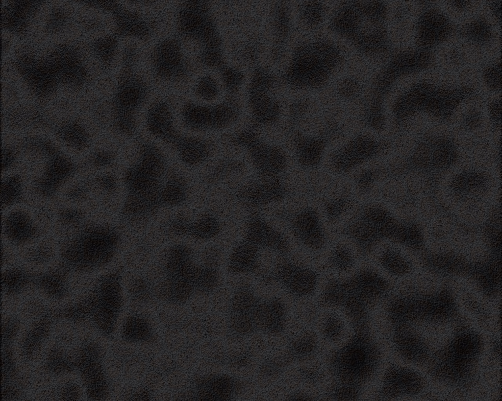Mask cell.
<instances>
[{"mask_svg": "<svg viewBox=\"0 0 502 401\" xmlns=\"http://www.w3.org/2000/svg\"><path fill=\"white\" fill-rule=\"evenodd\" d=\"M177 145L182 159L187 163H197L205 156L206 146L199 141L181 139L177 141Z\"/></svg>", "mask_w": 502, "mask_h": 401, "instance_id": "cell-21", "label": "cell"}, {"mask_svg": "<svg viewBox=\"0 0 502 401\" xmlns=\"http://www.w3.org/2000/svg\"><path fill=\"white\" fill-rule=\"evenodd\" d=\"M59 134L64 140L76 148L83 147L87 143L86 135L82 128L78 125H65L60 129Z\"/></svg>", "mask_w": 502, "mask_h": 401, "instance_id": "cell-23", "label": "cell"}, {"mask_svg": "<svg viewBox=\"0 0 502 401\" xmlns=\"http://www.w3.org/2000/svg\"><path fill=\"white\" fill-rule=\"evenodd\" d=\"M284 309L277 301H272L258 306L254 310V322L258 326L269 331H278L283 322Z\"/></svg>", "mask_w": 502, "mask_h": 401, "instance_id": "cell-12", "label": "cell"}, {"mask_svg": "<svg viewBox=\"0 0 502 401\" xmlns=\"http://www.w3.org/2000/svg\"><path fill=\"white\" fill-rule=\"evenodd\" d=\"M186 195V188L180 181L174 179L167 185L163 193L164 200L169 204H176L181 202Z\"/></svg>", "mask_w": 502, "mask_h": 401, "instance_id": "cell-24", "label": "cell"}, {"mask_svg": "<svg viewBox=\"0 0 502 401\" xmlns=\"http://www.w3.org/2000/svg\"><path fill=\"white\" fill-rule=\"evenodd\" d=\"M195 281L199 288L208 290L217 284L218 274L212 268H203L197 272Z\"/></svg>", "mask_w": 502, "mask_h": 401, "instance_id": "cell-28", "label": "cell"}, {"mask_svg": "<svg viewBox=\"0 0 502 401\" xmlns=\"http://www.w3.org/2000/svg\"><path fill=\"white\" fill-rule=\"evenodd\" d=\"M393 378V390L396 393L416 394L420 391L423 385L420 376L410 370H399L395 373Z\"/></svg>", "mask_w": 502, "mask_h": 401, "instance_id": "cell-19", "label": "cell"}, {"mask_svg": "<svg viewBox=\"0 0 502 401\" xmlns=\"http://www.w3.org/2000/svg\"><path fill=\"white\" fill-rule=\"evenodd\" d=\"M258 246L247 241L239 245L232 252L229 268L233 272L244 273L251 271L256 264Z\"/></svg>", "mask_w": 502, "mask_h": 401, "instance_id": "cell-15", "label": "cell"}, {"mask_svg": "<svg viewBox=\"0 0 502 401\" xmlns=\"http://www.w3.org/2000/svg\"><path fill=\"white\" fill-rule=\"evenodd\" d=\"M146 95L143 83L136 77L126 78L119 87L116 98L117 114H131Z\"/></svg>", "mask_w": 502, "mask_h": 401, "instance_id": "cell-6", "label": "cell"}, {"mask_svg": "<svg viewBox=\"0 0 502 401\" xmlns=\"http://www.w3.org/2000/svg\"><path fill=\"white\" fill-rule=\"evenodd\" d=\"M352 256L351 252L343 248L336 249L331 257L333 265L339 269H348L352 265Z\"/></svg>", "mask_w": 502, "mask_h": 401, "instance_id": "cell-32", "label": "cell"}, {"mask_svg": "<svg viewBox=\"0 0 502 401\" xmlns=\"http://www.w3.org/2000/svg\"><path fill=\"white\" fill-rule=\"evenodd\" d=\"M116 21L118 33L123 36L144 37L149 33L147 24L134 13L123 9H117Z\"/></svg>", "mask_w": 502, "mask_h": 401, "instance_id": "cell-16", "label": "cell"}, {"mask_svg": "<svg viewBox=\"0 0 502 401\" xmlns=\"http://www.w3.org/2000/svg\"><path fill=\"white\" fill-rule=\"evenodd\" d=\"M277 277L289 290L298 294L311 292L317 280L316 274L312 271L288 264L279 268Z\"/></svg>", "mask_w": 502, "mask_h": 401, "instance_id": "cell-5", "label": "cell"}, {"mask_svg": "<svg viewBox=\"0 0 502 401\" xmlns=\"http://www.w3.org/2000/svg\"><path fill=\"white\" fill-rule=\"evenodd\" d=\"M78 390L73 385L66 386L63 390L62 396L65 400H75L78 396Z\"/></svg>", "mask_w": 502, "mask_h": 401, "instance_id": "cell-39", "label": "cell"}, {"mask_svg": "<svg viewBox=\"0 0 502 401\" xmlns=\"http://www.w3.org/2000/svg\"><path fill=\"white\" fill-rule=\"evenodd\" d=\"M152 335V330L147 320L134 315L129 317L125 322L122 332L124 339L130 342L148 341Z\"/></svg>", "mask_w": 502, "mask_h": 401, "instance_id": "cell-18", "label": "cell"}, {"mask_svg": "<svg viewBox=\"0 0 502 401\" xmlns=\"http://www.w3.org/2000/svg\"><path fill=\"white\" fill-rule=\"evenodd\" d=\"M95 163L98 165H104L109 164L112 160V156L108 152H101L95 157Z\"/></svg>", "mask_w": 502, "mask_h": 401, "instance_id": "cell-38", "label": "cell"}, {"mask_svg": "<svg viewBox=\"0 0 502 401\" xmlns=\"http://www.w3.org/2000/svg\"><path fill=\"white\" fill-rule=\"evenodd\" d=\"M73 170L74 167L69 161L61 157L54 156L39 181L40 189L45 194H51Z\"/></svg>", "mask_w": 502, "mask_h": 401, "instance_id": "cell-9", "label": "cell"}, {"mask_svg": "<svg viewBox=\"0 0 502 401\" xmlns=\"http://www.w3.org/2000/svg\"><path fill=\"white\" fill-rule=\"evenodd\" d=\"M18 324L16 320L11 319L6 322L3 326L2 330V343L7 344L16 333Z\"/></svg>", "mask_w": 502, "mask_h": 401, "instance_id": "cell-36", "label": "cell"}, {"mask_svg": "<svg viewBox=\"0 0 502 401\" xmlns=\"http://www.w3.org/2000/svg\"><path fill=\"white\" fill-rule=\"evenodd\" d=\"M29 1L27 2L28 3ZM25 1H22V4L20 5V2H19V4L14 5L12 7H10L8 9L7 15L4 17H8V22H9V24L16 25L15 28H20V26L23 24H24L25 22L27 19V16L30 14L31 9L29 5L25 4Z\"/></svg>", "mask_w": 502, "mask_h": 401, "instance_id": "cell-26", "label": "cell"}, {"mask_svg": "<svg viewBox=\"0 0 502 401\" xmlns=\"http://www.w3.org/2000/svg\"><path fill=\"white\" fill-rule=\"evenodd\" d=\"M201 9L198 1H189L183 4L178 17L179 28L182 33L193 37L201 36L204 21Z\"/></svg>", "mask_w": 502, "mask_h": 401, "instance_id": "cell-10", "label": "cell"}, {"mask_svg": "<svg viewBox=\"0 0 502 401\" xmlns=\"http://www.w3.org/2000/svg\"><path fill=\"white\" fill-rule=\"evenodd\" d=\"M148 124L151 131L157 137L166 139L173 137L172 117L165 104L158 103L150 109Z\"/></svg>", "mask_w": 502, "mask_h": 401, "instance_id": "cell-14", "label": "cell"}, {"mask_svg": "<svg viewBox=\"0 0 502 401\" xmlns=\"http://www.w3.org/2000/svg\"><path fill=\"white\" fill-rule=\"evenodd\" d=\"M153 61L156 72L162 77L174 78L183 71L180 47L174 39H167L159 44L154 51Z\"/></svg>", "mask_w": 502, "mask_h": 401, "instance_id": "cell-3", "label": "cell"}, {"mask_svg": "<svg viewBox=\"0 0 502 401\" xmlns=\"http://www.w3.org/2000/svg\"><path fill=\"white\" fill-rule=\"evenodd\" d=\"M480 340L474 332L460 333L441 355L436 372L446 381L461 383L472 373L480 351Z\"/></svg>", "mask_w": 502, "mask_h": 401, "instance_id": "cell-1", "label": "cell"}, {"mask_svg": "<svg viewBox=\"0 0 502 401\" xmlns=\"http://www.w3.org/2000/svg\"><path fill=\"white\" fill-rule=\"evenodd\" d=\"M251 319L245 313L236 312L232 318L233 327L239 332H246L250 330L252 326Z\"/></svg>", "mask_w": 502, "mask_h": 401, "instance_id": "cell-35", "label": "cell"}, {"mask_svg": "<svg viewBox=\"0 0 502 401\" xmlns=\"http://www.w3.org/2000/svg\"><path fill=\"white\" fill-rule=\"evenodd\" d=\"M218 221L212 216H205L201 218L194 227V233L201 238L211 237L218 232Z\"/></svg>", "mask_w": 502, "mask_h": 401, "instance_id": "cell-25", "label": "cell"}, {"mask_svg": "<svg viewBox=\"0 0 502 401\" xmlns=\"http://www.w3.org/2000/svg\"><path fill=\"white\" fill-rule=\"evenodd\" d=\"M2 168L5 169L13 164L15 155L14 151L9 148H4L1 153Z\"/></svg>", "mask_w": 502, "mask_h": 401, "instance_id": "cell-37", "label": "cell"}, {"mask_svg": "<svg viewBox=\"0 0 502 401\" xmlns=\"http://www.w3.org/2000/svg\"><path fill=\"white\" fill-rule=\"evenodd\" d=\"M48 365L50 370L60 373L71 368V362L63 352L56 350L49 357Z\"/></svg>", "mask_w": 502, "mask_h": 401, "instance_id": "cell-30", "label": "cell"}, {"mask_svg": "<svg viewBox=\"0 0 502 401\" xmlns=\"http://www.w3.org/2000/svg\"><path fill=\"white\" fill-rule=\"evenodd\" d=\"M99 354L97 347L88 345L82 351L79 365L89 396L95 400L104 399L108 390Z\"/></svg>", "mask_w": 502, "mask_h": 401, "instance_id": "cell-2", "label": "cell"}, {"mask_svg": "<svg viewBox=\"0 0 502 401\" xmlns=\"http://www.w3.org/2000/svg\"><path fill=\"white\" fill-rule=\"evenodd\" d=\"M210 113L205 108L190 104L184 109L183 116L187 125L194 128H201L213 121Z\"/></svg>", "mask_w": 502, "mask_h": 401, "instance_id": "cell-22", "label": "cell"}, {"mask_svg": "<svg viewBox=\"0 0 502 401\" xmlns=\"http://www.w3.org/2000/svg\"><path fill=\"white\" fill-rule=\"evenodd\" d=\"M382 265L389 271L394 273H399L402 271V263L401 258L395 252L388 251L382 256L381 259Z\"/></svg>", "mask_w": 502, "mask_h": 401, "instance_id": "cell-33", "label": "cell"}, {"mask_svg": "<svg viewBox=\"0 0 502 401\" xmlns=\"http://www.w3.org/2000/svg\"><path fill=\"white\" fill-rule=\"evenodd\" d=\"M256 299L248 289H243L238 291L233 300V307L236 312L249 311L255 306Z\"/></svg>", "mask_w": 502, "mask_h": 401, "instance_id": "cell-27", "label": "cell"}, {"mask_svg": "<svg viewBox=\"0 0 502 401\" xmlns=\"http://www.w3.org/2000/svg\"><path fill=\"white\" fill-rule=\"evenodd\" d=\"M399 342L402 354L411 360L420 361L426 357L427 351L425 345L413 333L402 332Z\"/></svg>", "mask_w": 502, "mask_h": 401, "instance_id": "cell-20", "label": "cell"}, {"mask_svg": "<svg viewBox=\"0 0 502 401\" xmlns=\"http://www.w3.org/2000/svg\"><path fill=\"white\" fill-rule=\"evenodd\" d=\"M41 326L35 328L29 333L25 343V350L27 353L31 354L37 350L47 332L46 327Z\"/></svg>", "mask_w": 502, "mask_h": 401, "instance_id": "cell-31", "label": "cell"}, {"mask_svg": "<svg viewBox=\"0 0 502 401\" xmlns=\"http://www.w3.org/2000/svg\"><path fill=\"white\" fill-rule=\"evenodd\" d=\"M75 56L68 51H60L49 66L56 76H60L70 83H78L83 79V75L82 68Z\"/></svg>", "mask_w": 502, "mask_h": 401, "instance_id": "cell-13", "label": "cell"}, {"mask_svg": "<svg viewBox=\"0 0 502 401\" xmlns=\"http://www.w3.org/2000/svg\"><path fill=\"white\" fill-rule=\"evenodd\" d=\"M293 227L298 237L309 247L318 248L323 244V231L313 211L306 210L298 215L293 221Z\"/></svg>", "mask_w": 502, "mask_h": 401, "instance_id": "cell-7", "label": "cell"}, {"mask_svg": "<svg viewBox=\"0 0 502 401\" xmlns=\"http://www.w3.org/2000/svg\"><path fill=\"white\" fill-rule=\"evenodd\" d=\"M21 186V180L17 176L11 177L3 180L1 185L2 199L7 201L15 199L20 194Z\"/></svg>", "mask_w": 502, "mask_h": 401, "instance_id": "cell-29", "label": "cell"}, {"mask_svg": "<svg viewBox=\"0 0 502 401\" xmlns=\"http://www.w3.org/2000/svg\"><path fill=\"white\" fill-rule=\"evenodd\" d=\"M119 287L115 285L103 295L95 311V319L100 330L111 334L114 330L121 307Z\"/></svg>", "mask_w": 502, "mask_h": 401, "instance_id": "cell-4", "label": "cell"}, {"mask_svg": "<svg viewBox=\"0 0 502 401\" xmlns=\"http://www.w3.org/2000/svg\"><path fill=\"white\" fill-rule=\"evenodd\" d=\"M247 239L257 246H265L278 250H282L285 248L280 235L259 219H253L250 221Z\"/></svg>", "mask_w": 502, "mask_h": 401, "instance_id": "cell-11", "label": "cell"}, {"mask_svg": "<svg viewBox=\"0 0 502 401\" xmlns=\"http://www.w3.org/2000/svg\"><path fill=\"white\" fill-rule=\"evenodd\" d=\"M116 45V41L113 37L103 39L98 44V52L103 60L108 61L114 55Z\"/></svg>", "mask_w": 502, "mask_h": 401, "instance_id": "cell-34", "label": "cell"}, {"mask_svg": "<svg viewBox=\"0 0 502 401\" xmlns=\"http://www.w3.org/2000/svg\"><path fill=\"white\" fill-rule=\"evenodd\" d=\"M233 389L232 381L226 377L203 380L197 387L198 396L203 400L225 399L229 397Z\"/></svg>", "mask_w": 502, "mask_h": 401, "instance_id": "cell-17", "label": "cell"}, {"mask_svg": "<svg viewBox=\"0 0 502 401\" xmlns=\"http://www.w3.org/2000/svg\"><path fill=\"white\" fill-rule=\"evenodd\" d=\"M23 74L39 94H47L55 86V76L49 66L26 60L22 63Z\"/></svg>", "mask_w": 502, "mask_h": 401, "instance_id": "cell-8", "label": "cell"}, {"mask_svg": "<svg viewBox=\"0 0 502 401\" xmlns=\"http://www.w3.org/2000/svg\"><path fill=\"white\" fill-rule=\"evenodd\" d=\"M100 184L104 188L107 189H112L115 187L116 183L112 177L107 176L103 177L100 180Z\"/></svg>", "mask_w": 502, "mask_h": 401, "instance_id": "cell-40", "label": "cell"}]
</instances>
